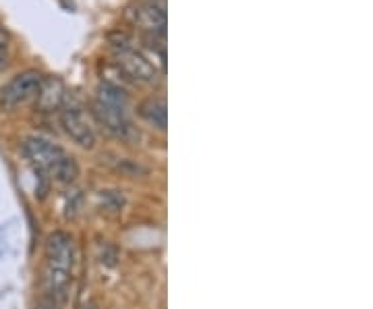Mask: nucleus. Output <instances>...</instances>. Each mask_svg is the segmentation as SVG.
<instances>
[{"mask_svg": "<svg viewBox=\"0 0 373 309\" xmlns=\"http://www.w3.org/2000/svg\"><path fill=\"white\" fill-rule=\"evenodd\" d=\"M77 264V247L71 235L52 232L46 241V268L42 287L48 301L65 303L73 283V270Z\"/></svg>", "mask_w": 373, "mask_h": 309, "instance_id": "obj_1", "label": "nucleus"}, {"mask_svg": "<svg viewBox=\"0 0 373 309\" xmlns=\"http://www.w3.org/2000/svg\"><path fill=\"white\" fill-rule=\"evenodd\" d=\"M23 152L29 162L44 175L56 179L58 183H73L79 177V166L73 156H69L58 143L31 135L23 141Z\"/></svg>", "mask_w": 373, "mask_h": 309, "instance_id": "obj_2", "label": "nucleus"}, {"mask_svg": "<svg viewBox=\"0 0 373 309\" xmlns=\"http://www.w3.org/2000/svg\"><path fill=\"white\" fill-rule=\"evenodd\" d=\"M114 48V58L118 69L133 81L137 84H154L158 81V67L137 48L131 46L129 38L120 35L118 42H112Z\"/></svg>", "mask_w": 373, "mask_h": 309, "instance_id": "obj_3", "label": "nucleus"}, {"mask_svg": "<svg viewBox=\"0 0 373 309\" xmlns=\"http://www.w3.org/2000/svg\"><path fill=\"white\" fill-rule=\"evenodd\" d=\"M44 77L38 71H25L15 75L2 90H0V106L6 110L19 108L23 104L38 98Z\"/></svg>", "mask_w": 373, "mask_h": 309, "instance_id": "obj_4", "label": "nucleus"}, {"mask_svg": "<svg viewBox=\"0 0 373 309\" xmlns=\"http://www.w3.org/2000/svg\"><path fill=\"white\" fill-rule=\"evenodd\" d=\"M61 125L65 129V133L81 148L92 150L95 145V133L93 127L90 125L88 116L84 114V110L77 104H63L61 106Z\"/></svg>", "mask_w": 373, "mask_h": 309, "instance_id": "obj_5", "label": "nucleus"}, {"mask_svg": "<svg viewBox=\"0 0 373 309\" xmlns=\"http://www.w3.org/2000/svg\"><path fill=\"white\" fill-rule=\"evenodd\" d=\"M93 114L100 120V125L112 133L118 139H131L135 135V127L131 122L129 110L127 108H116V106H106L102 102H93Z\"/></svg>", "mask_w": 373, "mask_h": 309, "instance_id": "obj_6", "label": "nucleus"}, {"mask_svg": "<svg viewBox=\"0 0 373 309\" xmlns=\"http://www.w3.org/2000/svg\"><path fill=\"white\" fill-rule=\"evenodd\" d=\"M131 21L145 33H166V0H143L131 10Z\"/></svg>", "mask_w": 373, "mask_h": 309, "instance_id": "obj_7", "label": "nucleus"}, {"mask_svg": "<svg viewBox=\"0 0 373 309\" xmlns=\"http://www.w3.org/2000/svg\"><path fill=\"white\" fill-rule=\"evenodd\" d=\"M38 104L44 112H50L54 108H61L65 104V86L58 79H44L40 94H38Z\"/></svg>", "mask_w": 373, "mask_h": 309, "instance_id": "obj_8", "label": "nucleus"}, {"mask_svg": "<svg viewBox=\"0 0 373 309\" xmlns=\"http://www.w3.org/2000/svg\"><path fill=\"white\" fill-rule=\"evenodd\" d=\"M139 114L143 120H148L152 127L164 131L168 127V110H166V102L160 98H150L139 106Z\"/></svg>", "mask_w": 373, "mask_h": 309, "instance_id": "obj_9", "label": "nucleus"}, {"mask_svg": "<svg viewBox=\"0 0 373 309\" xmlns=\"http://www.w3.org/2000/svg\"><path fill=\"white\" fill-rule=\"evenodd\" d=\"M95 102L106 104V106H116V108H127L129 110V96L114 84H100L95 90Z\"/></svg>", "mask_w": 373, "mask_h": 309, "instance_id": "obj_10", "label": "nucleus"}, {"mask_svg": "<svg viewBox=\"0 0 373 309\" xmlns=\"http://www.w3.org/2000/svg\"><path fill=\"white\" fill-rule=\"evenodd\" d=\"M8 58H10V54H8V44H6V35L0 31V71H4L6 67H8Z\"/></svg>", "mask_w": 373, "mask_h": 309, "instance_id": "obj_11", "label": "nucleus"}, {"mask_svg": "<svg viewBox=\"0 0 373 309\" xmlns=\"http://www.w3.org/2000/svg\"><path fill=\"white\" fill-rule=\"evenodd\" d=\"M35 309H63V308H61V303H54V301H48V299H46L44 303H40Z\"/></svg>", "mask_w": 373, "mask_h": 309, "instance_id": "obj_12", "label": "nucleus"}]
</instances>
